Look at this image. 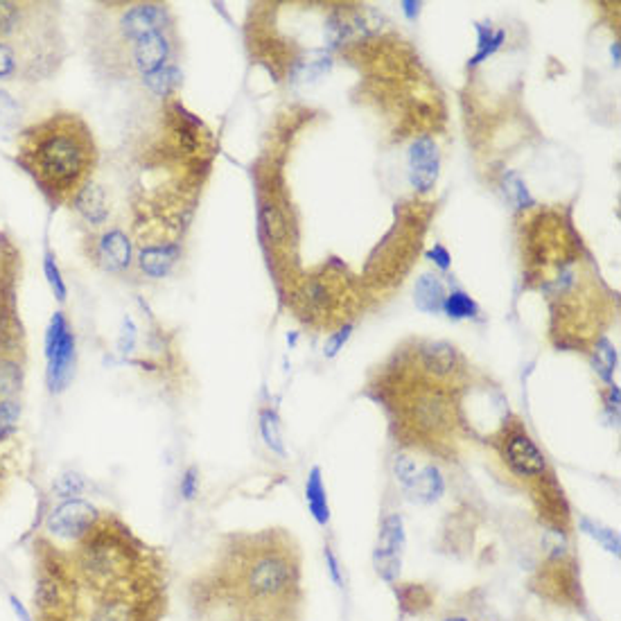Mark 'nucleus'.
I'll list each match as a JSON object with an SVG mask.
<instances>
[{"instance_id":"1","label":"nucleus","mask_w":621,"mask_h":621,"mask_svg":"<svg viewBox=\"0 0 621 621\" xmlns=\"http://www.w3.org/2000/svg\"><path fill=\"white\" fill-rule=\"evenodd\" d=\"M32 621H160L165 569L112 513L75 538H34Z\"/></svg>"},{"instance_id":"2","label":"nucleus","mask_w":621,"mask_h":621,"mask_svg":"<svg viewBox=\"0 0 621 621\" xmlns=\"http://www.w3.org/2000/svg\"><path fill=\"white\" fill-rule=\"evenodd\" d=\"M192 606L204 617L227 621L301 619V554L280 529L231 536L218 558L190 587Z\"/></svg>"},{"instance_id":"3","label":"nucleus","mask_w":621,"mask_h":621,"mask_svg":"<svg viewBox=\"0 0 621 621\" xmlns=\"http://www.w3.org/2000/svg\"><path fill=\"white\" fill-rule=\"evenodd\" d=\"M16 160L54 206L73 204L91 183L98 150L77 113H53L18 136Z\"/></svg>"},{"instance_id":"4","label":"nucleus","mask_w":621,"mask_h":621,"mask_svg":"<svg viewBox=\"0 0 621 621\" xmlns=\"http://www.w3.org/2000/svg\"><path fill=\"white\" fill-rule=\"evenodd\" d=\"M57 5L0 0V44L16 53L25 80L50 77L62 63L63 41Z\"/></svg>"},{"instance_id":"5","label":"nucleus","mask_w":621,"mask_h":621,"mask_svg":"<svg viewBox=\"0 0 621 621\" xmlns=\"http://www.w3.org/2000/svg\"><path fill=\"white\" fill-rule=\"evenodd\" d=\"M45 360H48V386L62 393L75 371V335L62 312H54L45 335Z\"/></svg>"},{"instance_id":"6","label":"nucleus","mask_w":621,"mask_h":621,"mask_svg":"<svg viewBox=\"0 0 621 621\" xmlns=\"http://www.w3.org/2000/svg\"><path fill=\"white\" fill-rule=\"evenodd\" d=\"M0 247V357H12L21 346V321L16 312V257Z\"/></svg>"},{"instance_id":"7","label":"nucleus","mask_w":621,"mask_h":621,"mask_svg":"<svg viewBox=\"0 0 621 621\" xmlns=\"http://www.w3.org/2000/svg\"><path fill=\"white\" fill-rule=\"evenodd\" d=\"M404 547V527L400 515H389L382 522L380 538L375 547V565L377 574L386 581H393L400 572V554Z\"/></svg>"},{"instance_id":"8","label":"nucleus","mask_w":621,"mask_h":621,"mask_svg":"<svg viewBox=\"0 0 621 621\" xmlns=\"http://www.w3.org/2000/svg\"><path fill=\"white\" fill-rule=\"evenodd\" d=\"M504 459L510 471L518 477H522V480L524 477L527 480H536V477L545 475L547 471L545 454L540 452V448L524 432H515V434H510L506 439Z\"/></svg>"},{"instance_id":"9","label":"nucleus","mask_w":621,"mask_h":621,"mask_svg":"<svg viewBox=\"0 0 621 621\" xmlns=\"http://www.w3.org/2000/svg\"><path fill=\"white\" fill-rule=\"evenodd\" d=\"M168 21V9H165L163 5H133V7H129L121 16L118 30H121L122 39L129 41V45H133L136 41H141L142 36L154 34V32H163Z\"/></svg>"},{"instance_id":"10","label":"nucleus","mask_w":621,"mask_h":621,"mask_svg":"<svg viewBox=\"0 0 621 621\" xmlns=\"http://www.w3.org/2000/svg\"><path fill=\"white\" fill-rule=\"evenodd\" d=\"M439 147L432 138H418L409 150V179L418 192H430L439 179Z\"/></svg>"},{"instance_id":"11","label":"nucleus","mask_w":621,"mask_h":621,"mask_svg":"<svg viewBox=\"0 0 621 621\" xmlns=\"http://www.w3.org/2000/svg\"><path fill=\"white\" fill-rule=\"evenodd\" d=\"M170 39L165 32L142 36L141 41L131 45V63L142 77H150L159 73L160 68L170 66Z\"/></svg>"},{"instance_id":"12","label":"nucleus","mask_w":621,"mask_h":621,"mask_svg":"<svg viewBox=\"0 0 621 621\" xmlns=\"http://www.w3.org/2000/svg\"><path fill=\"white\" fill-rule=\"evenodd\" d=\"M542 595L554 601H572L578 592V578L574 572L572 560L551 558L545 565V574L540 578Z\"/></svg>"},{"instance_id":"13","label":"nucleus","mask_w":621,"mask_h":621,"mask_svg":"<svg viewBox=\"0 0 621 621\" xmlns=\"http://www.w3.org/2000/svg\"><path fill=\"white\" fill-rule=\"evenodd\" d=\"M98 260L104 269L121 271L131 262V242L122 231H107L98 242Z\"/></svg>"},{"instance_id":"14","label":"nucleus","mask_w":621,"mask_h":621,"mask_svg":"<svg viewBox=\"0 0 621 621\" xmlns=\"http://www.w3.org/2000/svg\"><path fill=\"white\" fill-rule=\"evenodd\" d=\"M421 362L422 369L430 373L436 380H445V377L454 375L459 369V353L454 351V346L445 342H434L422 346L421 351Z\"/></svg>"},{"instance_id":"15","label":"nucleus","mask_w":621,"mask_h":621,"mask_svg":"<svg viewBox=\"0 0 621 621\" xmlns=\"http://www.w3.org/2000/svg\"><path fill=\"white\" fill-rule=\"evenodd\" d=\"M404 490H407L409 500L418 501V504H432V501H436L443 495L445 481L441 477L439 468L425 466L422 471L416 472L413 481Z\"/></svg>"},{"instance_id":"16","label":"nucleus","mask_w":621,"mask_h":621,"mask_svg":"<svg viewBox=\"0 0 621 621\" xmlns=\"http://www.w3.org/2000/svg\"><path fill=\"white\" fill-rule=\"evenodd\" d=\"M73 204L80 210L82 218L89 224H93V227H100V224L107 222V197H104L102 188L95 186V183H89L86 188H82V192L75 197Z\"/></svg>"},{"instance_id":"17","label":"nucleus","mask_w":621,"mask_h":621,"mask_svg":"<svg viewBox=\"0 0 621 621\" xmlns=\"http://www.w3.org/2000/svg\"><path fill=\"white\" fill-rule=\"evenodd\" d=\"M445 296H448V294H445V287H443V283H441L439 276L422 274L421 278L416 280L413 301H416V307L421 312L436 315L439 310H443Z\"/></svg>"},{"instance_id":"18","label":"nucleus","mask_w":621,"mask_h":621,"mask_svg":"<svg viewBox=\"0 0 621 621\" xmlns=\"http://www.w3.org/2000/svg\"><path fill=\"white\" fill-rule=\"evenodd\" d=\"M179 257V247L174 245H163V247H145L138 257V265L151 278H160V276L168 274L174 267Z\"/></svg>"},{"instance_id":"19","label":"nucleus","mask_w":621,"mask_h":621,"mask_svg":"<svg viewBox=\"0 0 621 621\" xmlns=\"http://www.w3.org/2000/svg\"><path fill=\"white\" fill-rule=\"evenodd\" d=\"M306 500H307V509H310L312 518L325 527L330 519V509H328V497H325L324 489V480H321V471L319 468H312L310 477H307L306 484Z\"/></svg>"},{"instance_id":"20","label":"nucleus","mask_w":621,"mask_h":621,"mask_svg":"<svg viewBox=\"0 0 621 621\" xmlns=\"http://www.w3.org/2000/svg\"><path fill=\"white\" fill-rule=\"evenodd\" d=\"M260 227H262V233L267 236V240L274 242V245H283V242H287V238H289L287 219H285V215L280 213L276 204H269V201H267V204L260 206Z\"/></svg>"},{"instance_id":"21","label":"nucleus","mask_w":621,"mask_h":621,"mask_svg":"<svg viewBox=\"0 0 621 621\" xmlns=\"http://www.w3.org/2000/svg\"><path fill=\"white\" fill-rule=\"evenodd\" d=\"M395 597L400 601V608L409 615L425 613L432 606V595L425 586L418 583H404V586L395 587Z\"/></svg>"},{"instance_id":"22","label":"nucleus","mask_w":621,"mask_h":621,"mask_svg":"<svg viewBox=\"0 0 621 621\" xmlns=\"http://www.w3.org/2000/svg\"><path fill=\"white\" fill-rule=\"evenodd\" d=\"M477 34H480V44H477V54L472 57V66H477V63L486 62L489 57H493L497 50L501 48V44H504L506 34L504 30H493L490 25H477Z\"/></svg>"},{"instance_id":"23","label":"nucleus","mask_w":621,"mask_h":621,"mask_svg":"<svg viewBox=\"0 0 621 621\" xmlns=\"http://www.w3.org/2000/svg\"><path fill=\"white\" fill-rule=\"evenodd\" d=\"M260 434L265 439L267 448L278 452L280 457L285 454V443H283V434H280V422L276 412L271 409H262L260 412Z\"/></svg>"},{"instance_id":"24","label":"nucleus","mask_w":621,"mask_h":621,"mask_svg":"<svg viewBox=\"0 0 621 621\" xmlns=\"http://www.w3.org/2000/svg\"><path fill=\"white\" fill-rule=\"evenodd\" d=\"M443 310H445V315L454 321L471 319V316L477 315V303L472 301L466 292H452L445 296Z\"/></svg>"},{"instance_id":"25","label":"nucleus","mask_w":621,"mask_h":621,"mask_svg":"<svg viewBox=\"0 0 621 621\" xmlns=\"http://www.w3.org/2000/svg\"><path fill=\"white\" fill-rule=\"evenodd\" d=\"M504 195L515 209H529L533 204V197L529 192L527 183L518 177L515 172H506L504 177Z\"/></svg>"},{"instance_id":"26","label":"nucleus","mask_w":621,"mask_h":621,"mask_svg":"<svg viewBox=\"0 0 621 621\" xmlns=\"http://www.w3.org/2000/svg\"><path fill=\"white\" fill-rule=\"evenodd\" d=\"M145 82L156 95H168L172 93L179 86V82H181V73H179L177 66H165L160 68L159 73H154V75L145 77Z\"/></svg>"},{"instance_id":"27","label":"nucleus","mask_w":621,"mask_h":621,"mask_svg":"<svg viewBox=\"0 0 621 621\" xmlns=\"http://www.w3.org/2000/svg\"><path fill=\"white\" fill-rule=\"evenodd\" d=\"M86 490V481L82 480L75 472H66V475L57 477V481L53 484V493L59 500H80V495Z\"/></svg>"},{"instance_id":"28","label":"nucleus","mask_w":621,"mask_h":621,"mask_svg":"<svg viewBox=\"0 0 621 621\" xmlns=\"http://www.w3.org/2000/svg\"><path fill=\"white\" fill-rule=\"evenodd\" d=\"M595 364L604 380H613V371L615 366H617V351H615L613 344H610L608 339H599V344H597Z\"/></svg>"},{"instance_id":"29","label":"nucleus","mask_w":621,"mask_h":621,"mask_svg":"<svg viewBox=\"0 0 621 621\" xmlns=\"http://www.w3.org/2000/svg\"><path fill=\"white\" fill-rule=\"evenodd\" d=\"M581 527H583V531L590 533L592 538H597V540H599L601 545H604L606 549L610 551V554L619 556V538H617V533L610 531V529H604V527H601V524H595V522H592V519H587V518H581Z\"/></svg>"},{"instance_id":"30","label":"nucleus","mask_w":621,"mask_h":621,"mask_svg":"<svg viewBox=\"0 0 621 621\" xmlns=\"http://www.w3.org/2000/svg\"><path fill=\"white\" fill-rule=\"evenodd\" d=\"M44 271H45V278H48L50 287H53L54 296H57L59 301H66V296H68L66 283H63V278H62V271H59L57 262H54V257L50 256V253H45V260H44Z\"/></svg>"},{"instance_id":"31","label":"nucleus","mask_w":621,"mask_h":621,"mask_svg":"<svg viewBox=\"0 0 621 621\" xmlns=\"http://www.w3.org/2000/svg\"><path fill=\"white\" fill-rule=\"evenodd\" d=\"M18 118H21V112H18L16 100L0 91V129H12L18 122Z\"/></svg>"},{"instance_id":"32","label":"nucleus","mask_w":621,"mask_h":621,"mask_svg":"<svg viewBox=\"0 0 621 621\" xmlns=\"http://www.w3.org/2000/svg\"><path fill=\"white\" fill-rule=\"evenodd\" d=\"M393 472H395V480L407 489V486L413 481V477H416L418 468H416V463H413V459H409L407 454H400V457H395V461H393Z\"/></svg>"},{"instance_id":"33","label":"nucleus","mask_w":621,"mask_h":621,"mask_svg":"<svg viewBox=\"0 0 621 621\" xmlns=\"http://www.w3.org/2000/svg\"><path fill=\"white\" fill-rule=\"evenodd\" d=\"M197 493H199V471L195 466L188 468L186 475L181 480V495L186 500H195Z\"/></svg>"},{"instance_id":"34","label":"nucleus","mask_w":621,"mask_h":621,"mask_svg":"<svg viewBox=\"0 0 621 621\" xmlns=\"http://www.w3.org/2000/svg\"><path fill=\"white\" fill-rule=\"evenodd\" d=\"M351 333H353V325H346V328H342V330H339V333H335L333 337H330L328 342H325V355H328V357L337 355V353L344 348V344H346L348 339H351Z\"/></svg>"},{"instance_id":"35","label":"nucleus","mask_w":621,"mask_h":621,"mask_svg":"<svg viewBox=\"0 0 621 621\" xmlns=\"http://www.w3.org/2000/svg\"><path fill=\"white\" fill-rule=\"evenodd\" d=\"M133 339H136V333H133L131 319H124V328H122V335H121V353L131 351Z\"/></svg>"},{"instance_id":"36","label":"nucleus","mask_w":621,"mask_h":621,"mask_svg":"<svg viewBox=\"0 0 621 621\" xmlns=\"http://www.w3.org/2000/svg\"><path fill=\"white\" fill-rule=\"evenodd\" d=\"M427 256H430L432 260H434L436 265L441 267V269H450V253H448V248H445V247L436 245L430 253H427Z\"/></svg>"},{"instance_id":"37","label":"nucleus","mask_w":621,"mask_h":621,"mask_svg":"<svg viewBox=\"0 0 621 621\" xmlns=\"http://www.w3.org/2000/svg\"><path fill=\"white\" fill-rule=\"evenodd\" d=\"M325 560H328L330 577H333V581L337 583V586H344V578H342V574H339V563H337V558H335V554L328 549V547H325Z\"/></svg>"},{"instance_id":"38","label":"nucleus","mask_w":621,"mask_h":621,"mask_svg":"<svg viewBox=\"0 0 621 621\" xmlns=\"http://www.w3.org/2000/svg\"><path fill=\"white\" fill-rule=\"evenodd\" d=\"M9 604H12V608H14V613H16L18 615V617H21V621H32V615L30 613H27V610L25 608H23V604H21V601H18L16 599V597H9Z\"/></svg>"},{"instance_id":"39","label":"nucleus","mask_w":621,"mask_h":621,"mask_svg":"<svg viewBox=\"0 0 621 621\" xmlns=\"http://www.w3.org/2000/svg\"><path fill=\"white\" fill-rule=\"evenodd\" d=\"M403 7H404V14H407L409 18H416L421 3H412V0H407V3H403Z\"/></svg>"},{"instance_id":"40","label":"nucleus","mask_w":621,"mask_h":621,"mask_svg":"<svg viewBox=\"0 0 621 621\" xmlns=\"http://www.w3.org/2000/svg\"><path fill=\"white\" fill-rule=\"evenodd\" d=\"M613 57H615V66L619 63V44L613 45Z\"/></svg>"},{"instance_id":"41","label":"nucleus","mask_w":621,"mask_h":621,"mask_svg":"<svg viewBox=\"0 0 621 621\" xmlns=\"http://www.w3.org/2000/svg\"><path fill=\"white\" fill-rule=\"evenodd\" d=\"M445 621H471V619H466V617H448Z\"/></svg>"},{"instance_id":"42","label":"nucleus","mask_w":621,"mask_h":621,"mask_svg":"<svg viewBox=\"0 0 621 621\" xmlns=\"http://www.w3.org/2000/svg\"><path fill=\"white\" fill-rule=\"evenodd\" d=\"M240 621H265V619H257V617H248V619H240Z\"/></svg>"}]
</instances>
